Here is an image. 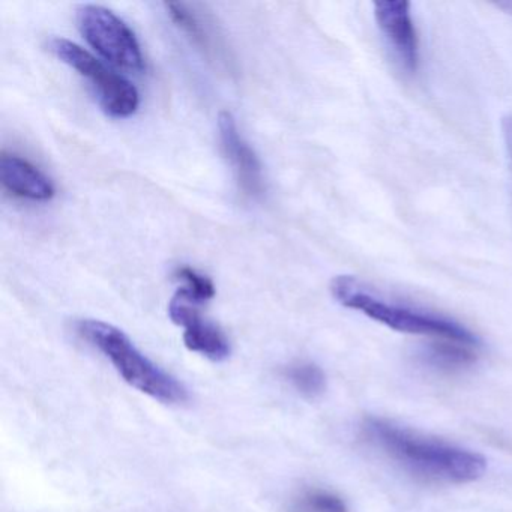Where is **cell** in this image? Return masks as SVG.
Instances as JSON below:
<instances>
[{"label":"cell","instance_id":"6","mask_svg":"<svg viewBox=\"0 0 512 512\" xmlns=\"http://www.w3.org/2000/svg\"><path fill=\"white\" fill-rule=\"evenodd\" d=\"M199 307L200 304L191 301L178 290L169 304L170 319L184 328V343L191 352L199 353L211 361H224L232 352L229 340L215 323L203 319Z\"/></svg>","mask_w":512,"mask_h":512},{"label":"cell","instance_id":"3","mask_svg":"<svg viewBox=\"0 0 512 512\" xmlns=\"http://www.w3.org/2000/svg\"><path fill=\"white\" fill-rule=\"evenodd\" d=\"M76 331L83 340L100 350L119 376L137 391L164 404L187 403L190 395L184 383L140 352L121 329L101 320L85 319L77 322Z\"/></svg>","mask_w":512,"mask_h":512},{"label":"cell","instance_id":"15","mask_svg":"<svg viewBox=\"0 0 512 512\" xmlns=\"http://www.w3.org/2000/svg\"><path fill=\"white\" fill-rule=\"evenodd\" d=\"M502 131L503 139H505V148L508 151V157L512 164V115L503 118Z\"/></svg>","mask_w":512,"mask_h":512},{"label":"cell","instance_id":"5","mask_svg":"<svg viewBox=\"0 0 512 512\" xmlns=\"http://www.w3.org/2000/svg\"><path fill=\"white\" fill-rule=\"evenodd\" d=\"M77 26L86 43L113 67L130 73H140L145 68L136 34L113 11L101 5H82L77 10Z\"/></svg>","mask_w":512,"mask_h":512},{"label":"cell","instance_id":"10","mask_svg":"<svg viewBox=\"0 0 512 512\" xmlns=\"http://www.w3.org/2000/svg\"><path fill=\"white\" fill-rule=\"evenodd\" d=\"M172 22L196 44L208 58H220L221 44L214 28L196 8L182 2H169L164 5Z\"/></svg>","mask_w":512,"mask_h":512},{"label":"cell","instance_id":"13","mask_svg":"<svg viewBox=\"0 0 512 512\" xmlns=\"http://www.w3.org/2000/svg\"><path fill=\"white\" fill-rule=\"evenodd\" d=\"M175 277L176 280L184 283V286L179 287V290H181L185 296H188L191 301L202 305L214 298L215 284L212 283L211 278L200 274L196 269L190 268V266H179V268L176 269Z\"/></svg>","mask_w":512,"mask_h":512},{"label":"cell","instance_id":"1","mask_svg":"<svg viewBox=\"0 0 512 512\" xmlns=\"http://www.w3.org/2000/svg\"><path fill=\"white\" fill-rule=\"evenodd\" d=\"M368 442L382 449L398 464L430 481L466 484L481 478L485 458L469 449L419 436L386 419H365L362 425Z\"/></svg>","mask_w":512,"mask_h":512},{"label":"cell","instance_id":"7","mask_svg":"<svg viewBox=\"0 0 512 512\" xmlns=\"http://www.w3.org/2000/svg\"><path fill=\"white\" fill-rule=\"evenodd\" d=\"M374 17L401 68L415 74L419 68V40L407 0H376Z\"/></svg>","mask_w":512,"mask_h":512},{"label":"cell","instance_id":"8","mask_svg":"<svg viewBox=\"0 0 512 512\" xmlns=\"http://www.w3.org/2000/svg\"><path fill=\"white\" fill-rule=\"evenodd\" d=\"M218 137L224 157L235 173L239 190L245 196L256 199L263 193L265 187L262 163L239 131L235 116L227 110L218 115Z\"/></svg>","mask_w":512,"mask_h":512},{"label":"cell","instance_id":"14","mask_svg":"<svg viewBox=\"0 0 512 512\" xmlns=\"http://www.w3.org/2000/svg\"><path fill=\"white\" fill-rule=\"evenodd\" d=\"M295 512H349L337 494L325 490H308L296 499Z\"/></svg>","mask_w":512,"mask_h":512},{"label":"cell","instance_id":"2","mask_svg":"<svg viewBox=\"0 0 512 512\" xmlns=\"http://www.w3.org/2000/svg\"><path fill=\"white\" fill-rule=\"evenodd\" d=\"M329 290L338 304L349 310L359 311L394 331L455 341L472 347L479 344L478 337L461 323L442 314L386 298L352 275H338L331 281Z\"/></svg>","mask_w":512,"mask_h":512},{"label":"cell","instance_id":"4","mask_svg":"<svg viewBox=\"0 0 512 512\" xmlns=\"http://www.w3.org/2000/svg\"><path fill=\"white\" fill-rule=\"evenodd\" d=\"M50 50L56 58L85 77L107 115L112 118H130L140 106V94L136 86L95 58L88 50L65 38H53Z\"/></svg>","mask_w":512,"mask_h":512},{"label":"cell","instance_id":"11","mask_svg":"<svg viewBox=\"0 0 512 512\" xmlns=\"http://www.w3.org/2000/svg\"><path fill=\"white\" fill-rule=\"evenodd\" d=\"M424 356L428 365L440 371L461 370L476 361L472 346L445 340L431 344Z\"/></svg>","mask_w":512,"mask_h":512},{"label":"cell","instance_id":"12","mask_svg":"<svg viewBox=\"0 0 512 512\" xmlns=\"http://www.w3.org/2000/svg\"><path fill=\"white\" fill-rule=\"evenodd\" d=\"M284 379L307 398H316L326 389V376L319 365L308 361L293 362L283 371Z\"/></svg>","mask_w":512,"mask_h":512},{"label":"cell","instance_id":"9","mask_svg":"<svg viewBox=\"0 0 512 512\" xmlns=\"http://www.w3.org/2000/svg\"><path fill=\"white\" fill-rule=\"evenodd\" d=\"M0 182L8 193L32 202H49L56 194L46 173L26 158L5 151L0 157Z\"/></svg>","mask_w":512,"mask_h":512}]
</instances>
